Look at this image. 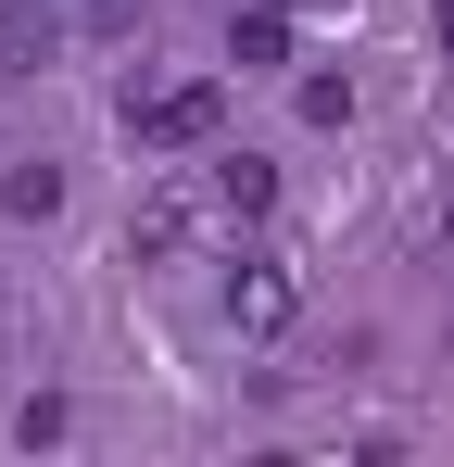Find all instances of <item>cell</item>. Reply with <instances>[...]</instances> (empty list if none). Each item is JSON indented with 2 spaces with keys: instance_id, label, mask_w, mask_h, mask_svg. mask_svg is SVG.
Returning a JSON list of instances; mask_svg holds the SVG:
<instances>
[{
  "instance_id": "obj_3",
  "label": "cell",
  "mask_w": 454,
  "mask_h": 467,
  "mask_svg": "<svg viewBox=\"0 0 454 467\" xmlns=\"http://www.w3.org/2000/svg\"><path fill=\"white\" fill-rule=\"evenodd\" d=\"M227 64H240V77L291 64V13H278V0H240V26H227Z\"/></svg>"
},
{
  "instance_id": "obj_5",
  "label": "cell",
  "mask_w": 454,
  "mask_h": 467,
  "mask_svg": "<svg viewBox=\"0 0 454 467\" xmlns=\"http://www.w3.org/2000/svg\"><path fill=\"white\" fill-rule=\"evenodd\" d=\"M202 240V190H151L139 202V253H190Z\"/></svg>"
},
{
  "instance_id": "obj_8",
  "label": "cell",
  "mask_w": 454,
  "mask_h": 467,
  "mask_svg": "<svg viewBox=\"0 0 454 467\" xmlns=\"http://www.w3.org/2000/svg\"><path fill=\"white\" fill-rule=\"evenodd\" d=\"M76 26H127V13H139V0H64Z\"/></svg>"
},
{
  "instance_id": "obj_4",
  "label": "cell",
  "mask_w": 454,
  "mask_h": 467,
  "mask_svg": "<svg viewBox=\"0 0 454 467\" xmlns=\"http://www.w3.org/2000/svg\"><path fill=\"white\" fill-rule=\"evenodd\" d=\"M265 202H278V164H265V152H227V164H215V215H240V228H253Z\"/></svg>"
},
{
  "instance_id": "obj_6",
  "label": "cell",
  "mask_w": 454,
  "mask_h": 467,
  "mask_svg": "<svg viewBox=\"0 0 454 467\" xmlns=\"http://www.w3.org/2000/svg\"><path fill=\"white\" fill-rule=\"evenodd\" d=\"M0 64H13V77H38V64H51V26H38V0H0Z\"/></svg>"
},
{
  "instance_id": "obj_9",
  "label": "cell",
  "mask_w": 454,
  "mask_h": 467,
  "mask_svg": "<svg viewBox=\"0 0 454 467\" xmlns=\"http://www.w3.org/2000/svg\"><path fill=\"white\" fill-rule=\"evenodd\" d=\"M429 13H442V38H454V0H429Z\"/></svg>"
},
{
  "instance_id": "obj_11",
  "label": "cell",
  "mask_w": 454,
  "mask_h": 467,
  "mask_svg": "<svg viewBox=\"0 0 454 467\" xmlns=\"http://www.w3.org/2000/svg\"><path fill=\"white\" fill-rule=\"evenodd\" d=\"M278 13H303V0H278Z\"/></svg>"
},
{
  "instance_id": "obj_10",
  "label": "cell",
  "mask_w": 454,
  "mask_h": 467,
  "mask_svg": "<svg viewBox=\"0 0 454 467\" xmlns=\"http://www.w3.org/2000/svg\"><path fill=\"white\" fill-rule=\"evenodd\" d=\"M442 240H454V202H442Z\"/></svg>"
},
{
  "instance_id": "obj_2",
  "label": "cell",
  "mask_w": 454,
  "mask_h": 467,
  "mask_svg": "<svg viewBox=\"0 0 454 467\" xmlns=\"http://www.w3.org/2000/svg\"><path fill=\"white\" fill-rule=\"evenodd\" d=\"M227 328H240V341L291 328V253H240V265H227Z\"/></svg>"
},
{
  "instance_id": "obj_1",
  "label": "cell",
  "mask_w": 454,
  "mask_h": 467,
  "mask_svg": "<svg viewBox=\"0 0 454 467\" xmlns=\"http://www.w3.org/2000/svg\"><path fill=\"white\" fill-rule=\"evenodd\" d=\"M127 127H139V152H202L227 127V88L215 77H177V88H151V101H127Z\"/></svg>"
},
{
  "instance_id": "obj_7",
  "label": "cell",
  "mask_w": 454,
  "mask_h": 467,
  "mask_svg": "<svg viewBox=\"0 0 454 467\" xmlns=\"http://www.w3.org/2000/svg\"><path fill=\"white\" fill-rule=\"evenodd\" d=\"M0 202H13V215H51V202H64V164H13Z\"/></svg>"
}]
</instances>
